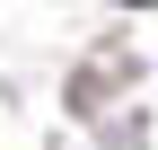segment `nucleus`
Instances as JSON below:
<instances>
[{"mask_svg":"<svg viewBox=\"0 0 158 150\" xmlns=\"http://www.w3.org/2000/svg\"><path fill=\"white\" fill-rule=\"evenodd\" d=\"M132 9H158V0H132Z\"/></svg>","mask_w":158,"mask_h":150,"instance_id":"f257e3e1","label":"nucleus"}]
</instances>
